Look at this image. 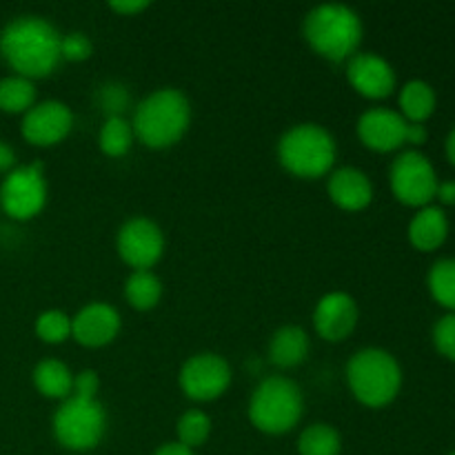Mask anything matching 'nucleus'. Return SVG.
<instances>
[{
    "mask_svg": "<svg viewBox=\"0 0 455 455\" xmlns=\"http://www.w3.org/2000/svg\"><path fill=\"white\" fill-rule=\"evenodd\" d=\"M429 291L447 309L455 311V258H443L429 271Z\"/></svg>",
    "mask_w": 455,
    "mask_h": 455,
    "instance_id": "bb28decb",
    "label": "nucleus"
},
{
    "mask_svg": "<svg viewBox=\"0 0 455 455\" xmlns=\"http://www.w3.org/2000/svg\"><path fill=\"white\" fill-rule=\"evenodd\" d=\"M98 391H100V378L93 369H83V371L74 373V385H71L74 398L98 400Z\"/></svg>",
    "mask_w": 455,
    "mask_h": 455,
    "instance_id": "2f4dec72",
    "label": "nucleus"
},
{
    "mask_svg": "<svg viewBox=\"0 0 455 455\" xmlns=\"http://www.w3.org/2000/svg\"><path fill=\"white\" fill-rule=\"evenodd\" d=\"M311 342L305 329L298 324H284L271 336L269 360L278 369H293L305 363Z\"/></svg>",
    "mask_w": 455,
    "mask_h": 455,
    "instance_id": "a211bd4d",
    "label": "nucleus"
},
{
    "mask_svg": "<svg viewBox=\"0 0 455 455\" xmlns=\"http://www.w3.org/2000/svg\"><path fill=\"white\" fill-rule=\"evenodd\" d=\"M154 455H196L194 449H187L180 443H164Z\"/></svg>",
    "mask_w": 455,
    "mask_h": 455,
    "instance_id": "e433bc0d",
    "label": "nucleus"
},
{
    "mask_svg": "<svg viewBox=\"0 0 455 455\" xmlns=\"http://www.w3.org/2000/svg\"><path fill=\"white\" fill-rule=\"evenodd\" d=\"M347 80L360 96L371 100L391 96L395 89L394 67L373 52H358L347 62Z\"/></svg>",
    "mask_w": 455,
    "mask_h": 455,
    "instance_id": "dca6fc26",
    "label": "nucleus"
},
{
    "mask_svg": "<svg viewBox=\"0 0 455 455\" xmlns=\"http://www.w3.org/2000/svg\"><path fill=\"white\" fill-rule=\"evenodd\" d=\"M109 7L120 16H133L149 7V0H111Z\"/></svg>",
    "mask_w": 455,
    "mask_h": 455,
    "instance_id": "473e14b6",
    "label": "nucleus"
},
{
    "mask_svg": "<svg viewBox=\"0 0 455 455\" xmlns=\"http://www.w3.org/2000/svg\"><path fill=\"white\" fill-rule=\"evenodd\" d=\"M96 105L105 111L107 118L123 116L124 107H129V89L123 83H116V80L100 84L96 92Z\"/></svg>",
    "mask_w": 455,
    "mask_h": 455,
    "instance_id": "c85d7f7f",
    "label": "nucleus"
},
{
    "mask_svg": "<svg viewBox=\"0 0 455 455\" xmlns=\"http://www.w3.org/2000/svg\"><path fill=\"white\" fill-rule=\"evenodd\" d=\"M12 169H16V151H13V147L9 142L0 140V173H9Z\"/></svg>",
    "mask_w": 455,
    "mask_h": 455,
    "instance_id": "72a5a7b5",
    "label": "nucleus"
},
{
    "mask_svg": "<svg viewBox=\"0 0 455 455\" xmlns=\"http://www.w3.org/2000/svg\"><path fill=\"white\" fill-rule=\"evenodd\" d=\"M435 198H438L443 204H455V180L438 182Z\"/></svg>",
    "mask_w": 455,
    "mask_h": 455,
    "instance_id": "c9c22d12",
    "label": "nucleus"
},
{
    "mask_svg": "<svg viewBox=\"0 0 455 455\" xmlns=\"http://www.w3.org/2000/svg\"><path fill=\"white\" fill-rule=\"evenodd\" d=\"M434 345L444 358L455 363V311L443 315L434 327Z\"/></svg>",
    "mask_w": 455,
    "mask_h": 455,
    "instance_id": "7c9ffc66",
    "label": "nucleus"
},
{
    "mask_svg": "<svg viewBox=\"0 0 455 455\" xmlns=\"http://www.w3.org/2000/svg\"><path fill=\"white\" fill-rule=\"evenodd\" d=\"M427 140V129H425V124H420V123H409L407 124V142L409 145H413V147H418V145H422V142Z\"/></svg>",
    "mask_w": 455,
    "mask_h": 455,
    "instance_id": "f704fd0d",
    "label": "nucleus"
},
{
    "mask_svg": "<svg viewBox=\"0 0 455 455\" xmlns=\"http://www.w3.org/2000/svg\"><path fill=\"white\" fill-rule=\"evenodd\" d=\"M0 204L13 220H29L47 204V180L43 163L12 169L0 185Z\"/></svg>",
    "mask_w": 455,
    "mask_h": 455,
    "instance_id": "1a4fd4ad",
    "label": "nucleus"
},
{
    "mask_svg": "<svg viewBox=\"0 0 455 455\" xmlns=\"http://www.w3.org/2000/svg\"><path fill=\"white\" fill-rule=\"evenodd\" d=\"M451 455H455V451H453V453H451Z\"/></svg>",
    "mask_w": 455,
    "mask_h": 455,
    "instance_id": "58836bf2",
    "label": "nucleus"
},
{
    "mask_svg": "<svg viewBox=\"0 0 455 455\" xmlns=\"http://www.w3.org/2000/svg\"><path fill=\"white\" fill-rule=\"evenodd\" d=\"M36 336L47 345H60L71 338V315L60 309H47L36 318Z\"/></svg>",
    "mask_w": 455,
    "mask_h": 455,
    "instance_id": "cd10ccee",
    "label": "nucleus"
},
{
    "mask_svg": "<svg viewBox=\"0 0 455 455\" xmlns=\"http://www.w3.org/2000/svg\"><path fill=\"white\" fill-rule=\"evenodd\" d=\"M400 114L407 123H425L435 109V92L425 80H409L400 89Z\"/></svg>",
    "mask_w": 455,
    "mask_h": 455,
    "instance_id": "412c9836",
    "label": "nucleus"
},
{
    "mask_svg": "<svg viewBox=\"0 0 455 455\" xmlns=\"http://www.w3.org/2000/svg\"><path fill=\"white\" fill-rule=\"evenodd\" d=\"M120 314L109 302H89L71 315V338L87 349H100L120 333Z\"/></svg>",
    "mask_w": 455,
    "mask_h": 455,
    "instance_id": "ddd939ff",
    "label": "nucleus"
},
{
    "mask_svg": "<svg viewBox=\"0 0 455 455\" xmlns=\"http://www.w3.org/2000/svg\"><path fill=\"white\" fill-rule=\"evenodd\" d=\"M358 305L347 291H329L315 302L314 329L323 340L342 342L355 331Z\"/></svg>",
    "mask_w": 455,
    "mask_h": 455,
    "instance_id": "4468645a",
    "label": "nucleus"
},
{
    "mask_svg": "<svg viewBox=\"0 0 455 455\" xmlns=\"http://www.w3.org/2000/svg\"><path fill=\"white\" fill-rule=\"evenodd\" d=\"M305 40L318 56L331 62H349L363 43V18L340 3H324L305 18Z\"/></svg>",
    "mask_w": 455,
    "mask_h": 455,
    "instance_id": "7ed1b4c3",
    "label": "nucleus"
},
{
    "mask_svg": "<svg viewBox=\"0 0 455 455\" xmlns=\"http://www.w3.org/2000/svg\"><path fill=\"white\" fill-rule=\"evenodd\" d=\"M327 194L345 212H363L373 200V182L358 167L333 169L327 176Z\"/></svg>",
    "mask_w": 455,
    "mask_h": 455,
    "instance_id": "f3484780",
    "label": "nucleus"
},
{
    "mask_svg": "<svg viewBox=\"0 0 455 455\" xmlns=\"http://www.w3.org/2000/svg\"><path fill=\"white\" fill-rule=\"evenodd\" d=\"M124 298L136 311H151L163 298V283L151 269L132 271L124 280Z\"/></svg>",
    "mask_w": 455,
    "mask_h": 455,
    "instance_id": "4be33fe9",
    "label": "nucleus"
},
{
    "mask_svg": "<svg viewBox=\"0 0 455 455\" xmlns=\"http://www.w3.org/2000/svg\"><path fill=\"white\" fill-rule=\"evenodd\" d=\"M347 385L360 404L382 409L395 400L403 387V369L385 349L367 347L351 355L347 363Z\"/></svg>",
    "mask_w": 455,
    "mask_h": 455,
    "instance_id": "39448f33",
    "label": "nucleus"
},
{
    "mask_svg": "<svg viewBox=\"0 0 455 455\" xmlns=\"http://www.w3.org/2000/svg\"><path fill=\"white\" fill-rule=\"evenodd\" d=\"M449 220L444 212L434 204L422 207L409 222V240L420 251H434L447 240Z\"/></svg>",
    "mask_w": 455,
    "mask_h": 455,
    "instance_id": "6ab92c4d",
    "label": "nucleus"
},
{
    "mask_svg": "<svg viewBox=\"0 0 455 455\" xmlns=\"http://www.w3.org/2000/svg\"><path fill=\"white\" fill-rule=\"evenodd\" d=\"M133 140H136V133H133L132 120H127L124 116H111L98 132V147L109 158H123L124 154H129Z\"/></svg>",
    "mask_w": 455,
    "mask_h": 455,
    "instance_id": "5701e85b",
    "label": "nucleus"
},
{
    "mask_svg": "<svg viewBox=\"0 0 455 455\" xmlns=\"http://www.w3.org/2000/svg\"><path fill=\"white\" fill-rule=\"evenodd\" d=\"M36 391L49 400H67L71 395V385H74V373L60 360H40L31 373Z\"/></svg>",
    "mask_w": 455,
    "mask_h": 455,
    "instance_id": "aec40b11",
    "label": "nucleus"
},
{
    "mask_svg": "<svg viewBox=\"0 0 455 455\" xmlns=\"http://www.w3.org/2000/svg\"><path fill=\"white\" fill-rule=\"evenodd\" d=\"M305 411L300 387L284 376H269L258 382L249 400V420L267 435H284L293 431Z\"/></svg>",
    "mask_w": 455,
    "mask_h": 455,
    "instance_id": "423d86ee",
    "label": "nucleus"
},
{
    "mask_svg": "<svg viewBox=\"0 0 455 455\" xmlns=\"http://www.w3.org/2000/svg\"><path fill=\"white\" fill-rule=\"evenodd\" d=\"M338 158L336 138L315 123L289 127L278 140V160L289 173L305 180L329 176Z\"/></svg>",
    "mask_w": 455,
    "mask_h": 455,
    "instance_id": "20e7f679",
    "label": "nucleus"
},
{
    "mask_svg": "<svg viewBox=\"0 0 455 455\" xmlns=\"http://www.w3.org/2000/svg\"><path fill=\"white\" fill-rule=\"evenodd\" d=\"M231 364L212 351L191 355L178 373L182 394L194 403H212L225 395L231 387Z\"/></svg>",
    "mask_w": 455,
    "mask_h": 455,
    "instance_id": "9d476101",
    "label": "nucleus"
},
{
    "mask_svg": "<svg viewBox=\"0 0 455 455\" xmlns=\"http://www.w3.org/2000/svg\"><path fill=\"white\" fill-rule=\"evenodd\" d=\"M120 260L132 271H147L160 262L164 253V234L154 220L145 216L129 218L116 234Z\"/></svg>",
    "mask_w": 455,
    "mask_h": 455,
    "instance_id": "9b49d317",
    "label": "nucleus"
},
{
    "mask_svg": "<svg viewBox=\"0 0 455 455\" xmlns=\"http://www.w3.org/2000/svg\"><path fill=\"white\" fill-rule=\"evenodd\" d=\"M36 105V84L25 76H7L0 80V109L7 114H27Z\"/></svg>",
    "mask_w": 455,
    "mask_h": 455,
    "instance_id": "b1692460",
    "label": "nucleus"
},
{
    "mask_svg": "<svg viewBox=\"0 0 455 455\" xmlns=\"http://www.w3.org/2000/svg\"><path fill=\"white\" fill-rule=\"evenodd\" d=\"M447 156H449V160L455 164V127L449 132V136H447Z\"/></svg>",
    "mask_w": 455,
    "mask_h": 455,
    "instance_id": "4c0bfd02",
    "label": "nucleus"
},
{
    "mask_svg": "<svg viewBox=\"0 0 455 455\" xmlns=\"http://www.w3.org/2000/svg\"><path fill=\"white\" fill-rule=\"evenodd\" d=\"M52 429L60 447L69 451H89L105 438L107 413L98 400L69 395L53 413Z\"/></svg>",
    "mask_w": 455,
    "mask_h": 455,
    "instance_id": "0eeeda50",
    "label": "nucleus"
},
{
    "mask_svg": "<svg viewBox=\"0 0 455 455\" xmlns=\"http://www.w3.org/2000/svg\"><path fill=\"white\" fill-rule=\"evenodd\" d=\"M407 120L400 111L387 107H373L358 118V138L364 147L373 151H395L407 145Z\"/></svg>",
    "mask_w": 455,
    "mask_h": 455,
    "instance_id": "2eb2a0df",
    "label": "nucleus"
},
{
    "mask_svg": "<svg viewBox=\"0 0 455 455\" xmlns=\"http://www.w3.org/2000/svg\"><path fill=\"white\" fill-rule=\"evenodd\" d=\"M92 53H93V44L87 34H83V31H69V34L62 36V43H60L62 60L83 62L87 60Z\"/></svg>",
    "mask_w": 455,
    "mask_h": 455,
    "instance_id": "c756f323",
    "label": "nucleus"
},
{
    "mask_svg": "<svg viewBox=\"0 0 455 455\" xmlns=\"http://www.w3.org/2000/svg\"><path fill=\"white\" fill-rule=\"evenodd\" d=\"M389 182L395 198L409 207H427L438 191V176H435L434 164L416 149L403 151L391 163Z\"/></svg>",
    "mask_w": 455,
    "mask_h": 455,
    "instance_id": "6e6552de",
    "label": "nucleus"
},
{
    "mask_svg": "<svg viewBox=\"0 0 455 455\" xmlns=\"http://www.w3.org/2000/svg\"><path fill=\"white\" fill-rule=\"evenodd\" d=\"M178 443L185 444L187 449H198L207 443L212 435V418L209 413L200 411V409H189L178 418L176 425Z\"/></svg>",
    "mask_w": 455,
    "mask_h": 455,
    "instance_id": "a878e982",
    "label": "nucleus"
},
{
    "mask_svg": "<svg viewBox=\"0 0 455 455\" xmlns=\"http://www.w3.org/2000/svg\"><path fill=\"white\" fill-rule=\"evenodd\" d=\"M62 34L47 18L16 16L0 31V56L16 76L36 80L53 74L60 65Z\"/></svg>",
    "mask_w": 455,
    "mask_h": 455,
    "instance_id": "f257e3e1",
    "label": "nucleus"
},
{
    "mask_svg": "<svg viewBox=\"0 0 455 455\" xmlns=\"http://www.w3.org/2000/svg\"><path fill=\"white\" fill-rule=\"evenodd\" d=\"M342 438L336 427L327 422L309 425L298 438V453L300 455H340Z\"/></svg>",
    "mask_w": 455,
    "mask_h": 455,
    "instance_id": "393cba45",
    "label": "nucleus"
},
{
    "mask_svg": "<svg viewBox=\"0 0 455 455\" xmlns=\"http://www.w3.org/2000/svg\"><path fill=\"white\" fill-rule=\"evenodd\" d=\"M191 124L189 98L176 87L147 93L133 109L132 127L138 140L149 149H167L182 140Z\"/></svg>",
    "mask_w": 455,
    "mask_h": 455,
    "instance_id": "f03ea898",
    "label": "nucleus"
},
{
    "mask_svg": "<svg viewBox=\"0 0 455 455\" xmlns=\"http://www.w3.org/2000/svg\"><path fill=\"white\" fill-rule=\"evenodd\" d=\"M74 127V111L62 100L36 102L20 124L22 138L29 145L52 147L69 136Z\"/></svg>",
    "mask_w": 455,
    "mask_h": 455,
    "instance_id": "f8f14e48",
    "label": "nucleus"
}]
</instances>
